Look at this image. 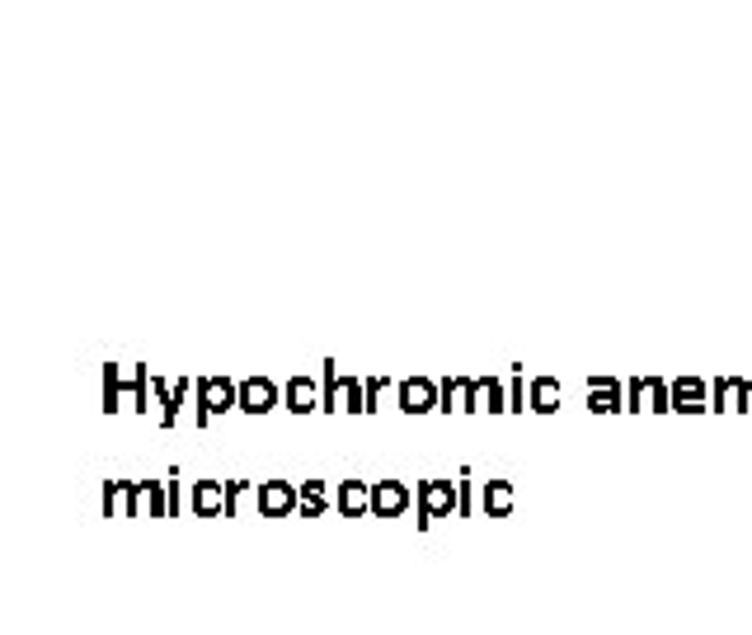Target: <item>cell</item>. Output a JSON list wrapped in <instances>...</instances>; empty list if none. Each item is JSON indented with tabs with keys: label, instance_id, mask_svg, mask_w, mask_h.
Masks as SVG:
<instances>
[{
	"label": "cell",
	"instance_id": "20",
	"mask_svg": "<svg viewBox=\"0 0 752 635\" xmlns=\"http://www.w3.org/2000/svg\"><path fill=\"white\" fill-rule=\"evenodd\" d=\"M301 513H306V517H315V513H325V504H329V490H325V480H301Z\"/></svg>",
	"mask_w": 752,
	"mask_h": 635
},
{
	"label": "cell",
	"instance_id": "16",
	"mask_svg": "<svg viewBox=\"0 0 752 635\" xmlns=\"http://www.w3.org/2000/svg\"><path fill=\"white\" fill-rule=\"evenodd\" d=\"M715 410H748V381L743 377H720L715 381Z\"/></svg>",
	"mask_w": 752,
	"mask_h": 635
},
{
	"label": "cell",
	"instance_id": "13",
	"mask_svg": "<svg viewBox=\"0 0 752 635\" xmlns=\"http://www.w3.org/2000/svg\"><path fill=\"white\" fill-rule=\"evenodd\" d=\"M471 405H475V410H490V414L508 410V387H504V381H498V377H475Z\"/></svg>",
	"mask_w": 752,
	"mask_h": 635
},
{
	"label": "cell",
	"instance_id": "3",
	"mask_svg": "<svg viewBox=\"0 0 752 635\" xmlns=\"http://www.w3.org/2000/svg\"><path fill=\"white\" fill-rule=\"evenodd\" d=\"M626 410H649V414H663V410H673V387H667V381H659V377L630 381Z\"/></svg>",
	"mask_w": 752,
	"mask_h": 635
},
{
	"label": "cell",
	"instance_id": "10",
	"mask_svg": "<svg viewBox=\"0 0 752 635\" xmlns=\"http://www.w3.org/2000/svg\"><path fill=\"white\" fill-rule=\"evenodd\" d=\"M409 509V490L400 480H381V484H372V513L377 517H400Z\"/></svg>",
	"mask_w": 752,
	"mask_h": 635
},
{
	"label": "cell",
	"instance_id": "17",
	"mask_svg": "<svg viewBox=\"0 0 752 635\" xmlns=\"http://www.w3.org/2000/svg\"><path fill=\"white\" fill-rule=\"evenodd\" d=\"M339 509H344L348 517L372 513V484H362V480H344V484H339Z\"/></svg>",
	"mask_w": 752,
	"mask_h": 635
},
{
	"label": "cell",
	"instance_id": "22",
	"mask_svg": "<svg viewBox=\"0 0 752 635\" xmlns=\"http://www.w3.org/2000/svg\"><path fill=\"white\" fill-rule=\"evenodd\" d=\"M245 504H255V509H259V490H255L249 480H231V509H226V513H240Z\"/></svg>",
	"mask_w": 752,
	"mask_h": 635
},
{
	"label": "cell",
	"instance_id": "14",
	"mask_svg": "<svg viewBox=\"0 0 752 635\" xmlns=\"http://www.w3.org/2000/svg\"><path fill=\"white\" fill-rule=\"evenodd\" d=\"M588 410H593V414H616V410H626V405H621V387H616L611 377H593V381H588Z\"/></svg>",
	"mask_w": 752,
	"mask_h": 635
},
{
	"label": "cell",
	"instance_id": "21",
	"mask_svg": "<svg viewBox=\"0 0 752 635\" xmlns=\"http://www.w3.org/2000/svg\"><path fill=\"white\" fill-rule=\"evenodd\" d=\"M146 367H104V387H146Z\"/></svg>",
	"mask_w": 752,
	"mask_h": 635
},
{
	"label": "cell",
	"instance_id": "5",
	"mask_svg": "<svg viewBox=\"0 0 752 635\" xmlns=\"http://www.w3.org/2000/svg\"><path fill=\"white\" fill-rule=\"evenodd\" d=\"M170 513V484L165 480H137L132 494V517H165Z\"/></svg>",
	"mask_w": 752,
	"mask_h": 635
},
{
	"label": "cell",
	"instance_id": "12",
	"mask_svg": "<svg viewBox=\"0 0 752 635\" xmlns=\"http://www.w3.org/2000/svg\"><path fill=\"white\" fill-rule=\"evenodd\" d=\"M438 391H442L438 410H447V414H465V410H475V405H471V391H475V381H471V377H447Z\"/></svg>",
	"mask_w": 752,
	"mask_h": 635
},
{
	"label": "cell",
	"instance_id": "6",
	"mask_svg": "<svg viewBox=\"0 0 752 635\" xmlns=\"http://www.w3.org/2000/svg\"><path fill=\"white\" fill-rule=\"evenodd\" d=\"M673 410L677 414H706L710 410V387L700 377H677L673 381Z\"/></svg>",
	"mask_w": 752,
	"mask_h": 635
},
{
	"label": "cell",
	"instance_id": "23",
	"mask_svg": "<svg viewBox=\"0 0 752 635\" xmlns=\"http://www.w3.org/2000/svg\"><path fill=\"white\" fill-rule=\"evenodd\" d=\"M386 396L400 400V387H391V381H381V377L367 381V410H381V400H386Z\"/></svg>",
	"mask_w": 752,
	"mask_h": 635
},
{
	"label": "cell",
	"instance_id": "8",
	"mask_svg": "<svg viewBox=\"0 0 752 635\" xmlns=\"http://www.w3.org/2000/svg\"><path fill=\"white\" fill-rule=\"evenodd\" d=\"M278 405V387L269 377H249V381H240V410L245 414H269Z\"/></svg>",
	"mask_w": 752,
	"mask_h": 635
},
{
	"label": "cell",
	"instance_id": "1",
	"mask_svg": "<svg viewBox=\"0 0 752 635\" xmlns=\"http://www.w3.org/2000/svg\"><path fill=\"white\" fill-rule=\"evenodd\" d=\"M226 410H240V387L226 377H203L198 381V405H193V420L207 424L212 414H226Z\"/></svg>",
	"mask_w": 752,
	"mask_h": 635
},
{
	"label": "cell",
	"instance_id": "2",
	"mask_svg": "<svg viewBox=\"0 0 752 635\" xmlns=\"http://www.w3.org/2000/svg\"><path fill=\"white\" fill-rule=\"evenodd\" d=\"M447 513H461V494L451 480H424L419 490V527H433V517H447Z\"/></svg>",
	"mask_w": 752,
	"mask_h": 635
},
{
	"label": "cell",
	"instance_id": "18",
	"mask_svg": "<svg viewBox=\"0 0 752 635\" xmlns=\"http://www.w3.org/2000/svg\"><path fill=\"white\" fill-rule=\"evenodd\" d=\"M560 400H564V387L555 377H537V381H531V410H537V414H555Z\"/></svg>",
	"mask_w": 752,
	"mask_h": 635
},
{
	"label": "cell",
	"instance_id": "4",
	"mask_svg": "<svg viewBox=\"0 0 752 635\" xmlns=\"http://www.w3.org/2000/svg\"><path fill=\"white\" fill-rule=\"evenodd\" d=\"M438 400H442V391L433 387L428 377H409V381H400V400H395V405L405 414H428V410H438Z\"/></svg>",
	"mask_w": 752,
	"mask_h": 635
},
{
	"label": "cell",
	"instance_id": "11",
	"mask_svg": "<svg viewBox=\"0 0 752 635\" xmlns=\"http://www.w3.org/2000/svg\"><path fill=\"white\" fill-rule=\"evenodd\" d=\"M226 509H231V484H222V480H198L193 484V513L212 517V513H226Z\"/></svg>",
	"mask_w": 752,
	"mask_h": 635
},
{
	"label": "cell",
	"instance_id": "19",
	"mask_svg": "<svg viewBox=\"0 0 752 635\" xmlns=\"http://www.w3.org/2000/svg\"><path fill=\"white\" fill-rule=\"evenodd\" d=\"M132 494H137V484H127V480H109V484H104V513H109V517L132 513Z\"/></svg>",
	"mask_w": 752,
	"mask_h": 635
},
{
	"label": "cell",
	"instance_id": "9",
	"mask_svg": "<svg viewBox=\"0 0 752 635\" xmlns=\"http://www.w3.org/2000/svg\"><path fill=\"white\" fill-rule=\"evenodd\" d=\"M282 400H288V410L296 414H311V410H325V391L315 387L311 377H292L288 387H282Z\"/></svg>",
	"mask_w": 752,
	"mask_h": 635
},
{
	"label": "cell",
	"instance_id": "24",
	"mask_svg": "<svg viewBox=\"0 0 752 635\" xmlns=\"http://www.w3.org/2000/svg\"><path fill=\"white\" fill-rule=\"evenodd\" d=\"M748 410H752V381H748Z\"/></svg>",
	"mask_w": 752,
	"mask_h": 635
},
{
	"label": "cell",
	"instance_id": "7",
	"mask_svg": "<svg viewBox=\"0 0 752 635\" xmlns=\"http://www.w3.org/2000/svg\"><path fill=\"white\" fill-rule=\"evenodd\" d=\"M296 504H301L296 484H288V480H269V484H259V513H263V517H282V513H292Z\"/></svg>",
	"mask_w": 752,
	"mask_h": 635
},
{
	"label": "cell",
	"instance_id": "15",
	"mask_svg": "<svg viewBox=\"0 0 752 635\" xmlns=\"http://www.w3.org/2000/svg\"><path fill=\"white\" fill-rule=\"evenodd\" d=\"M480 509L490 513V517H508V513H513V484H508V480H484Z\"/></svg>",
	"mask_w": 752,
	"mask_h": 635
}]
</instances>
